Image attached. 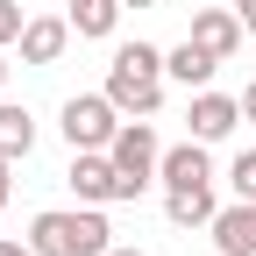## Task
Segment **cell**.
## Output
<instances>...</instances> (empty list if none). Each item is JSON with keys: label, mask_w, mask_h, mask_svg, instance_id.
<instances>
[{"label": "cell", "mask_w": 256, "mask_h": 256, "mask_svg": "<svg viewBox=\"0 0 256 256\" xmlns=\"http://www.w3.org/2000/svg\"><path fill=\"white\" fill-rule=\"evenodd\" d=\"M235 121H242V92H214V86H200V92H192L185 128H192L200 142H228V136H235Z\"/></svg>", "instance_id": "8992f818"}, {"label": "cell", "mask_w": 256, "mask_h": 256, "mask_svg": "<svg viewBox=\"0 0 256 256\" xmlns=\"http://www.w3.org/2000/svg\"><path fill=\"white\" fill-rule=\"evenodd\" d=\"M22 28H28L22 0H0V50H8V43H22Z\"/></svg>", "instance_id": "2e32d148"}, {"label": "cell", "mask_w": 256, "mask_h": 256, "mask_svg": "<svg viewBox=\"0 0 256 256\" xmlns=\"http://www.w3.org/2000/svg\"><path fill=\"white\" fill-rule=\"evenodd\" d=\"M0 150L14 156V164L36 150V121H28V107H14V100H0Z\"/></svg>", "instance_id": "5bb4252c"}, {"label": "cell", "mask_w": 256, "mask_h": 256, "mask_svg": "<svg viewBox=\"0 0 256 256\" xmlns=\"http://www.w3.org/2000/svg\"><path fill=\"white\" fill-rule=\"evenodd\" d=\"M107 256H150V249H121V242H114V249H107Z\"/></svg>", "instance_id": "44dd1931"}, {"label": "cell", "mask_w": 256, "mask_h": 256, "mask_svg": "<svg viewBox=\"0 0 256 256\" xmlns=\"http://www.w3.org/2000/svg\"><path fill=\"white\" fill-rule=\"evenodd\" d=\"M0 86H8V50H0Z\"/></svg>", "instance_id": "7402d4cb"}, {"label": "cell", "mask_w": 256, "mask_h": 256, "mask_svg": "<svg viewBox=\"0 0 256 256\" xmlns=\"http://www.w3.org/2000/svg\"><path fill=\"white\" fill-rule=\"evenodd\" d=\"M0 256H36V242H0Z\"/></svg>", "instance_id": "ffe728a7"}, {"label": "cell", "mask_w": 256, "mask_h": 256, "mask_svg": "<svg viewBox=\"0 0 256 256\" xmlns=\"http://www.w3.org/2000/svg\"><path fill=\"white\" fill-rule=\"evenodd\" d=\"M121 8H128V0H72V14H64V22H72V36L107 43V36H114V22H121Z\"/></svg>", "instance_id": "4fadbf2b"}, {"label": "cell", "mask_w": 256, "mask_h": 256, "mask_svg": "<svg viewBox=\"0 0 256 256\" xmlns=\"http://www.w3.org/2000/svg\"><path fill=\"white\" fill-rule=\"evenodd\" d=\"M64 43H72V22L64 14H28V28H22V64H57L64 57Z\"/></svg>", "instance_id": "30bf717a"}, {"label": "cell", "mask_w": 256, "mask_h": 256, "mask_svg": "<svg viewBox=\"0 0 256 256\" xmlns=\"http://www.w3.org/2000/svg\"><path fill=\"white\" fill-rule=\"evenodd\" d=\"M128 8H156V0H128Z\"/></svg>", "instance_id": "603a6c76"}, {"label": "cell", "mask_w": 256, "mask_h": 256, "mask_svg": "<svg viewBox=\"0 0 256 256\" xmlns=\"http://www.w3.org/2000/svg\"><path fill=\"white\" fill-rule=\"evenodd\" d=\"M206 150H214V142H200V136L171 142V150H164V164H156L164 192H171V185H214V156H206Z\"/></svg>", "instance_id": "ba28073f"}, {"label": "cell", "mask_w": 256, "mask_h": 256, "mask_svg": "<svg viewBox=\"0 0 256 256\" xmlns=\"http://www.w3.org/2000/svg\"><path fill=\"white\" fill-rule=\"evenodd\" d=\"M64 185L78 192V206H107V200H128V178L114 171L107 150H72V171H64Z\"/></svg>", "instance_id": "5b68a950"}, {"label": "cell", "mask_w": 256, "mask_h": 256, "mask_svg": "<svg viewBox=\"0 0 256 256\" xmlns=\"http://www.w3.org/2000/svg\"><path fill=\"white\" fill-rule=\"evenodd\" d=\"M206 235H214V249H220V256H256V200L220 206Z\"/></svg>", "instance_id": "9c48e42d"}, {"label": "cell", "mask_w": 256, "mask_h": 256, "mask_svg": "<svg viewBox=\"0 0 256 256\" xmlns=\"http://www.w3.org/2000/svg\"><path fill=\"white\" fill-rule=\"evenodd\" d=\"M164 214H171V228H214L220 200H214V185H171L164 192Z\"/></svg>", "instance_id": "8fae6325"}, {"label": "cell", "mask_w": 256, "mask_h": 256, "mask_svg": "<svg viewBox=\"0 0 256 256\" xmlns=\"http://www.w3.org/2000/svg\"><path fill=\"white\" fill-rule=\"evenodd\" d=\"M242 121H256V78L242 86Z\"/></svg>", "instance_id": "d6986e66"}, {"label": "cell", "mask_w": 256, "mask_h": 256, "mask_svg": "<svg viewBox=\"0 0 256 256\" xmlns=\"http://www.w3.org/2000/svg\"><path fill=\"white\" fill-rule=\"evenodd\" d=\"M235 14H242V28L256 36V0H235Z\"/></svg>", "instance_id": "ac0fdd59"}, {"label": "cell", "mask_w": 256, "mask_h": 256, "mask_svg": "<svg viewBox=\"0 0 256 256\" xmlns=\"http://www.w3.org/2000/svg\"><path fill=\"white\" fill-rule=\"evenodd\" d=\"M164 72H171V78H178L185 92H200V86H214V72H220V57H214V50H200V43L185 36L178 50H164Z\"/></svg>", "instance_id": "7c38bea8"}, {"label": "cell", "mask_w": 256, "mask_h": 256, "mask_svg": "<svg viewBox=\"0 0 256 256\" xmlns=\"http://www.w3.org/2000/svg\"><path fill=\"white\" fill-rule=\"evenodd\" d=\"M107 156H114V171L128 178V200H142V192L156 185L164 142H156V128H150V121H136V114H128V121H121V136L107 142Z\"/></svg>", "instance_id": "277c9868"}, {"label": "cell", "mask_w": 256, "mask_h": 256, "mask_svg": "<svg viewBox=\"0 0 256 256\" xmlns=\"http://www.w3.org/2000/svg\"><path fill=\"white\" fill-rule=\"evenodd\" d=\"M121 107L107 100V92H72V100L57 107V128H64V142L72 150H107L114 136H121Z\"/></svg>", "instance_id": "3957f363"}, {"label": "cell", "mask_w": 256, "mask_h": 256, "mask_svg": "<svg viewBox=\"0 0 256 256\" xmlns=\"http://www.w3.org/2000/svg\"><path fill=\"white\" fill-rule=\"evenodd\" d=\"M228 192H235V200H256V150H235L228 156Z\"/></svg>", "instance_id": "9a60e30c"}, {"label": "cell", "mask_w": 256, "mask_h": 256, "mask_svg": "<svg viewBox=\"0 0 256 256\" xmlns=\"http://www.w3.org/2000/svg\"><path fill=\"white\" fill-rule=\"evenodd\" d=\"M242 36H249V28H242V14H235V8H192V43L214 50L220 64L242 50Z\"/></svg>", "instance_id": "52a82bcc"}, {"label": "cell", "mask_w": 256, "mask_h": 256, "mask_svg": "<svg viewBox=\"0 0 256 256\" xmlns=\"http://www.w3.org/2000/svg\"><path fill=\"white\" fill-rule=\"evenodd\" d=\"M164 50H156V43H121L114 50V64H107V100L121 107V114H136V121H150L156 107H164Z\"/></svg>", "instance_id": "6da1fadb"}, {"label": "cell", "mask_w": 256, "mask_h": 256, "mask_svg": "<svg viewBox=\"0 0 256 256\" xmlns=\"http://www.w3.org/2000/svg\"><path fill=\"white\" fill-rule=\"evenodd\" d=\"M28 242H36V256H107L114 249V228L100 206H43L36 220H28Z\"/></svg>", "instance_id": "7a4b0ae2"}, {"label": "cell", "mask_w": 256, "mask_h": 256, "mask_svg": "<svg viewBox=\"0 0 256 256\" xmlns=\"http://www.w3.org/2000/svg\"><path fill=\"white\" fill-rule=\"evenodd\" d=\"M8 192H14V156L0 150V206H8Z\"/></svg>", "instance_id": "e0dca14e"}]
</instances>
